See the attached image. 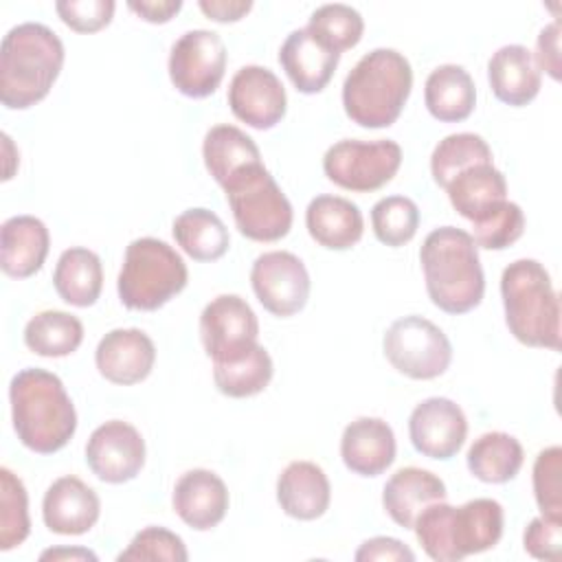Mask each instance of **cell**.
<instances>
[{
    "label": "cell",
    "mask_w": 562,
    "mask_h": 562,
    "mask_svg": "<svg viewBox=\"0 0 562 562\" xmlns=\"http://www.w3.org/2000/svg\"><path fill=\"white\" fill-rule=\"evenodd\" d=\"M13 430L37 454L61 450L77 430V411L64 382L40 367L18 371L9 384Z\"/></svg>",
    "instance_id": "obj_1"
},
{
    "label": "cell",
    "mask_w": 562,
    "mask_h": 562,
    "mask_svg": "<svg viewBox=\"0 0 562 562\" xmlns=\"http://www.w3.org/2000/svg\"><path fill=\"white\" fill-rule=\"evenodd\" d=\"M59 35L42 22H22L7 31L0 46V101L9 110L40 103L64 66Z\"/></svg>",
    "instance_id": "obj_2"
},
{
    "label": "cell",
    "mask_w": 562,
    "mask_h": 562,
    "mask_svg": "<svg viewBox=\"0 0 562 562\" xmlns=\"http://www.w3.org/2000/svg\"><path fill=\"white\" fill-rule=\"evenodd\" d=\"M426 292L441 312L465 314L485 294V274L479 246L472 235L457 226L430 231L419 248Z\"/></svg>",
    "instance_id": "obj_3"
},
{
    "label": "cell",
    "mask_w": 562,
    "mask_h": 562,
    "mask_svg": "<svg viewBox=\"0 0 562 562\" xmlns=\"http://www.w3.org/2000/svg\"><path fill=\"white\" fill-rule=\"evenodd\" d=\"M505 512L494 498H472L459 507L437 501L415 520L413 529L426 555L435 562H459L498 544Z\"/></svg>",
    "instance_id": "obj_4"
},
{
    "label": "cell",
    "mask_w": 562,
    "mask_h": 562,
    "mask_svg": "<svg viewBox=\"0 0 562 562\" xmlns=\"http://www.w3.org/2000/svg\"><path fill=\"white\" fill-rule=\"evenodd\" d=\"M411 88V61L395 48H373L345 77V114L367 130L389 127L400 119Z\"/></svg>",
    "instance_id": "obj_5"
},
{
    "label": "cell",
    "mask_w": 562,
    "mask_h": 562,
    "mask_svg": "<svg viewBox=\"0 0 562 562\" xmlns=\"http://www.w3.org/2000/svg\"><path fill=\"white\" fill-rule=\"evenodd\" d=\"M501 296L509 334L538 349H560V299L547 268L516 259L501 274Z\"/></svg>",
    "instance_id": "obj_6"
},
{
    "label": "cell",
    "mask_w": 562,
    "mask_h": 562,
    "mask_svg": "<svg viewBox=\"0 0 562 562\" xmlns=\"http://www.w3.org/2000/svg\"><path fill=\"white\" fill-rule=\"evenodd\" d=\"M187 281L189 270L176 248L156 237H138L125 248L116 290L127 310L154 312L180 294Z\"/></svg>",
    "instance_id": "obj_7"
},
{
    "label": "cell",
    "mask_w": 562,
    "mask_h": 562,
    "mask_svg": "<svg viewBox=\"0 0 562 562\" xmlns=\"http://www.w3.org/2000/svg\"><path fill=\"white\" fill-rule=\"evenodd\" d=\"M235 226L252 241H279L292 228V204L263 167L248 165L222 184Z\"/></svg>",
    "instance_id": "obj_8"
},
{
    "label": "cell",
    "mask_w": 562,
    "mask_h": 562,
    "mask_svg": "<svg viewBox=\"0 0 562 562\" xmlns=\"http://www.w3.org/2000/svg\"><path fill=\"white\" fill-rule=\"evenodd\" d=\"M391 367L411 380H432L452 362V345L432 321L411 314L391 323L382 338Z\"/></svg>",
    "instance_id": "obj_9"
},
{
    "label": "cell",
    "mask_w": 562,
    "mask_h": 562,
    "mask_svg": "<svg viewBox=\"0 0 562 562\" xmlns=\"http://www.w3.org/2000/svg\"><path fill=\"white\" fill-rule=\"evenodd\" d=\"M402 165V147L391 138L334 143L323 156L325 176L340 189L369 193L393 180Z\"/></svg>",
    "instance_id": "obj_10"
},
{
    "label": "cell",
    "mask_w": 562,
    "mask_h": 562,
    "mask_svg": "<svg viewBox=\"0 0 562 562\" xmlns=\"http://www.w3.org/2000/svg\"><path fill=\"white\" fill-rule=\"evenodd\" d=\"M226 70V44L209 29L182 33L169 53V79L173 88L191 99L213 94Z\"/></svg>",
    "instance_id": "obj_11"
},
{
    "label": "cell",
    "mask_w": 562,
    "mask_h": 562,
    "mask_svg": "<svg viewBox=\"0 0 562 562\" xmlns=\"http://www.w3.org/2000/svg\"><path fill=\"white\" fill-rule=\"evenodd\" d=\"M259 321L246 299L220 294L211 299L200 314V340L206 356L215 362H228L257 345Z\"/></svg>",
    "instance_id": "obj_12"
},
{
    "label": "cell",
    "mask_w": 562,
    "mask_h": 562,
    "mask_svg": "<svg viewBox=\"0 0 562 562\" xmlns=\"http://www.w3.org/2000/svg\"><path fill=\"white\" fill-rule=\"evenodd\" d=\"M250 285L263 310L279 318L294 316L310 299V274L305 263L288 250H270L255 259Z\"/></svg>",
    "instance_id": "obj_13"
},
{
    "label": "cell",
    "mask_w": 562,
    "mask_h": 562,
    "mask_svg": "<svg viewBox=\"0 0 562 562\" xmlns=\"http://www.w3.org/2000/svg\"><path fill=\"white\" fill-rule=\"evenodd\" d=\"M86 463L103 483H127L145 465V439L136 426L110 419L92 430L86 443Z\"/></svg>",
    "instance_id": "obj_14"
},
{
    "label": "cell",
    "mask_w": 562,
    "mask_h": 562,
    "mask_svg": "<svg viewBox=\"0 0 562 562\" xmlns=\"http://www.w3.org/2000/svg\"><path fill=\"white\" fill-rule=\"evenodd\" d=\"M231 112L255 130H270L283 116L288 97L281 79L266 66H241L228 86Z\"/></svg>",
    "instance_id": "obj_15"
},
{
    "label": "cell",
    "mask_w": 562,
    "mask_h": 562,
    "mask_svg": "<svg viewBox=\"0 0 562 562\" xmlns=\"http://www.w3.org/2000/svg\"><path fill=\"white\" fill-rule=\"evenodd\" d=\"M465 435V413L450 397H426L408 417L411 443L428 459H452L461 450Z\"/></svg>",
    "instance_id": "obj_16"
},
{
    "label": "cell",
    "mask_w": 562,
    "mask_h": 562,
    "mask_svg": "<svg viewBox=\"0 0 562 562\" xmlns=\"http://www.w3.org/2000/svg\"><path fill=\"white\" fill-rule=\"evenodd\" d=\"M156 362L154 340L136 327H119L108 331L94 351V364L99 373L121 386L143 382Z\"/></svg>",
    "instance_id": "obj_17"
},
{
    "label": "cell",
    "mask_w": 562,
    "mask_h": 562,
    "mask_svg": "<svg viewBox=\"0 0 562 562\" xmlns=\"http://www.w3.org/2000/svg\"><path fill=\"white\" fill-rule=\"evenodd\" d=\"M101 514L97 492L81 479L66 474L53 481L42 501V518L48 531L59 536L88 533Z\"/></svg>",
    "instance_id": "obj_18"
},
{
    "label": "cell",
    "mask_w": 562,
    "mask_h": 562,
    "mask_svg": "<svg viewBox=\"0 0 562 562\" xmlns=\"http://www.w3.org/2000/svg\"><path fill=\"white\" fill-rule=\"evenodd\" d=\"M171 505L184 525L195 531H209L228 512V490L215 472L193 468L176 481Z\"/></svg>",
    "instance_id": "obj_19"
},
{
    "label": "cell",
    "mask_w": 562,
    "mask_h": 562,
    "mask_svg": "<svg viewBox=\"0 0 562 562\" xmlns=\"http://www.w3.org/2000/svg\"><path fill=\"white\" fill-rule=\"evenodd\" d=\"M393 428L380 417H358L345 426L340 457L358 476H378L395 461Z\"/></svg>",
    "instance_id": "obj_20"
},
{
    "label": "cell",
    "mask_w": 562,
    "mask_h": 562,
    "mask_svg": "<svg viewBox=\"0 0 562 562\" xmlns=\"http://www.w3.org/2000/svg\"><path fill=\"white\" fill-rule=\"evenodd\" d=\"M340 55L316 40L307 29L292 31L279 50V64L303 94L321 92L334 77Z\"/></svg>",
    "instance_id": "obj_21"
},
{
    "label": "cell",
    "mask_w": 562,
    "mask_h": 562,
    "mask_svg": "<svg viewBox=\"0 0 562 562\" xmlns=\"http://www.w3.org/2000/svg\"><path fill=\"white\" fill-rule=\"evenodd\" d=\"M487 81L498 101L522 108L538 97L542 75L527 46L505 44L487 61Z\"/></svg>",
    "instance_id": "obj_22"
},
{
    "label": "cell",
    "mask_w": 562,
    "mask_h": 562,
    "mask_svg": "<svg viewBox=\"0 0 562 562\" xmlns=\"http://www.w3.org/2000/svg\"><path fill=\"white\" fill-rule=\"evenodd\" d=\"M446 483L430 470L406 465L386 481L382 505L391 520L404 529H413L417 516L432 503L446 501Z\"/></svg>",
    "instance_id": "obj_23"
},
{
    "label": "cell",
    "mask_w": 562,
    "mask_h": 562,
    "mask_svg": "<svg viewBox=\"0 0 562 562\" xmlns=\"http://www.w3.org/2000/svg\"><path fill=\"white\" fill-rule=\"evenodd\" d=\"M50 235L35 215H13L0 228V266L7 277H33L46 261Z\"/></svg>",
    "instance_id": "obj_24"
},
{
    "label": "cell",
    "mask_w": 562,
    "mask_h": 562,
    "mask_svg": "<svg viewBox=\"0 0 562 562\" xmlns=\"http://www.w3.org/2000/svg\"><path fill=\"white\" fill-rule=\"evenodd\" d=\"M277 501L290 518L316 520L329 509V479L312 461H292L277 479Z\"/></svg>",
    "instance_id": "obj_25"
},
{
    "label": "cell",
    "mask_w": 562,
    "mask_h": 562,
    "mask_svg": "<svg viewBox=\"0 0 562 562\" xmlns=\"http://www.w3.org/2000/svg\"><path fill=\"white\" fill-rule=\"evenodd\" d=\"M305 226L310 237L329 250H347L356 246L364 233V220L347 198L340 195H316L305 211Z\"/></svg>",
    "instance_id": "obj_26"
},
{
    "label": "cell",
    "mask_w": 562,
    "mask_h": 562,
    "mask_svg": "<svg viewBox=\"0 0 562 562\" xmlns=\"http://www.w3.org/2000/svg\"><path fill=\"white\" fill-rule=\"evenodd\" d=\"M446 193L452 209L474 224L507 200V180L494 162H481L457 173L448 182Z\"/></svg>",
    "instance_id": "obj_27"
},
{
    "label": "cell",
    "mask_w": 562,
    "mask_h": 562,
    "mask_svg": "<svg viewBox=\"0 0 562 562\" xmlns=\"http://www.w3.org/2000/svg\"><path fill=\"white\" fill-rule=\"evenodd\" d=\"M424 101L441 123L465 121L476 105V88L470 72L459 64L437 66L424 83Z\"/></svg>",
    "instance_id": "obj_28"
},
{
    "label": "cell",
    "mask_w": 562,
    "mask_h": 562,
    "mask_svg": "<svg viewBox=\"0 0 562 562\" xmlns=\"http://www.w3.org/2000/svg\"><path fill=\"white\" fill-rule=\"evenodd\" d=\"M53 285L61 301L75 307H90L103 290V266L97 252L83 246L64 250L53 272Z\"/></svg>",
    "instance_id": "obj_29"
},
{
    "label": "cell",
    "mask_w": 562,
    "mask_h": 562,
    "mask_svg": "<svg viewBox=\"0 0 562 562\" xmlns=\"http://www.w3.org/2000/svg\"><path fill=\"white\" fill-rule=\"evenodd\" d=\"M525 461V452L520 441L503 430L483 432L476 437L465 454L468 470L474 479L483 483H507L512 481Z\"/></svg>",
    "instance_id": "obj_30"
},
{
    "label": "cell",
    "mask_w": 562,
    "mask_h": 562,
    "mask_svg": "<svg viewBox=\"0 0 562 562\" xmlns=\"http://www.w3.org/2000/svg\"><path fill=\"white\" fill-rule=\"evenodd\" d=\"M202 158L206 171L222 187L237 171L248 165L261 162V151L257 143L235 125H215L206 132L202 143Z\"/></svg>",
    "instance_id": "obj_31"
},
{
    "label": "cell",
    "mask_w": 562,
    "mask_h": 562,
    "mask_svg": "<svg viewBox=\"0 0 562 562\" xmlns=\"http://www.w3.org/2000/svg\"><path fill=\"white\" fill-rule=\"evenodd\" d=\"M173 239L193 261H215L226 255L231 235L209 209H187L173 220Z\"/></svg>",
    "instance_id": "obj_32"
},
{
    "label": "cell",
    "mask_w": 562,
    "mask_h": 562,
    "mask_svg": "<svg viewBox=\"0 0 562 562\" xmlns=\"http://www.w3.org/2000/svg\"><path fill=\"white\" fill-rule=\"evenodd\" d=\"M83 325L75 314L61 310L37 312L24 327V345L44 358H64L79 349Z\"/></svg>",
    "instance_id": "obj_33"
},
{
    "label": "cell",
    "mask_w": 562,
    "mask_h": 562,
    "mask_svg": "<svg viewBox=\"0 0 562 562\" xmlns=\"http://www.w3.org/2000/svg\"><path fill=\"white\" fill-rule=\"evenodd\" d=\"M272 373V358L259 342L235 360L213 364V382L217 391L237 400L261 393L270 384Z\"/></svg>",
    "instance_id": "obj_34"
},
{
    "label": "cell",
    "mask_w": 562,
    "mask_h": 562,
    "mask_svg": "<svg viewBox=\"0 0 562 562\" xmlns=\"http://www.w3.org/2000/svg\"><path fill=\"white\" fill-rule=\"evenodd\" d=\"M481 162H492V149L483 136L474 132L448 134L432 149L430 173H432V180L441 189H446L457 173Z\"/></svg>",
    "instance_id": "obj_35"
},
{
    "label": "cell",
    "mask_w": 562,
    "mask_h": 562,
    "mask_svg": "<svg viewBox=\"0 0 562 562\" xmlns=\"http://www.w3.org/2000/svg\"><path fill=\"white\" fill-rule=\"evenodd\" d=\"M305 29L327 48L340 55L342 50L353 48L362 40L364 20L353 7L342 2H329L312 11Z\"/></svg>",
    "instance_id": "obj_36"
},
{
    "label": "cell",
    "mask_w": 562,
    "mask_h": 562,
    "mask_svg": "<svg viewBox=\"0 0 562 562\" xmlns=\"http://www.w3.org/2000/svg\"><path fill=\"white\" fill-rule=\"evenodd\" d=\"M31 533L29 494L18 474L0 468V549L20 547Z\"/></svg>",
    "instance_id": "obj_37"
},
{
    "label": "cell",
    "mask_w": 562,
    "mask_h": 562,
    "mask_svg": "<svg viewBox=\"0 0 562 562\" xmlns=\"http://www.w3.org/2000/svg\"><path fill=\"white\" fill-rule=\"evenodd\" d=\"M371 226L378 241L400 248L415 237L419 226V209L406 195H386L373 204Z\"/></svg>",
    "instance_id": "obj_38"
},
{
    "label": "cell",
    "mask_w": 562,
    "mask_h": 562,
    "mask_svg": "<svg viewBox=\"0 0 562 562\" xmlns=\"http://www.w3.org/2000/svg\"><path fill=\"white\" fill-rule=\"evenodd\" d=\"M525 213L516 202L505 200L494 213L472 224V239L479 248L505 250L522 237Z\"/></svg>",
    "instance_id": "obj_39"
},
{
    "label": "cell",
    "mask_w": 562,
    "mask_h": 562,
    "mask_svg": "<svg viewBox=\"0 0 562 562\" xmlns=\"http://www.w3.org/2000/svg\"><path fill=\"white\" fill-rule=\"evenodd\" d=\"M119 562H187L189 553L182 538L165 527H145L140 529L125 551L116 555Z\"/></svg>",
    "instance_id": "obj_40"
},
{
    "label": "cell",
    "mask_w": 562,
    "mask_h": 562,
    "mask_svg": "<svg viewBox=\"0 0 562 562\" xmlns=\"http://www.w3.org/2000/svg\"><path fill=\"white\" fill-rule=\"evenodd\" d=\"M562 448L549 446L533 461V496L542 516L562 520Z\"/></svg>",
    "instance_id": "obj_41"
},
{
    "label": "cell",
    "mask_w": 562,
    "mask_h": 562,
    "mask_svg": "<svg viewBox=\"0 0 562 562\" xmlns=\"http://www.w3.org/2000/svg\"><path fill=\"white\" fill-rule=\"evenodd\" d=\"M114 0H59L55 11L77 33H97L112 22Z\"/></svg>",
    "instance_id": "obj_42"
},
{
    "label": "cell",
    "mask_w": 562,
    "mask_h": 562,
    "mask_svg": "<svg viewBox=\"0 0 562 562\" xmlns=\"http://www.w3.org/2000/svg\"><path fill=\"white\" fill-rule=\"evenodd\" d=\"M522 544L531 558L558 562L562 558V520L536 516L522 533Z\"/></svg>",
    "instance_id": "obj_43"
},
{
    "label": "cell",
    "mask_w": 562,
    "mask_h": 562,
    "mask_svg": "<svg viewBox=\"0 0 562 562\" xmlns=\"http://www.w3.org/2000/svg\"><path fill=\"white\" fill-rule=\"evenodd\" d=\"M536 66L540 70H544L551 79H560V70H562V61H560V22L553 20L551 24H547L536 42Z\"/></svg>",
    "instance_id": "obj_44"
},
{
    "label": "cell",
    "mask_w": 562,
    "mask_h": 562,
    "mask_svg": "<svg viewBox=\"0 0 562 562\" xmlns=\"http://www.w3.org/2000/svg\"><path fill=\"white\" fill-rule=\"evenodd\" d=\"M356 562H373V560H406V562H413L415 560V553L404 544L400 542L397 538H391V536H375V538H369L360 544V549L356 551Z\"/></svg>",
    "instance_id": "obj_45"
},
{
    "label": "cell",
    "mask_w": 562,
    "mask_h": 562,
    "mask_svg": "<svg viewBox=\"0 0 562 562\" xmlns=\"http://www.w3.org/2000/svg\"><path fill=\"white\" fill-rule=\"evenodd\" d=\"M127 7L145 22L165 24L182 9V0H130Z\"/></svg>",
    "instance_id": "obj_46"
},
{
    "label": "cell",
    "mask_w": 562,
    "mask_h": 562,
    "mask_svg": "<svg viewBox=\"0 0 562 562\" xmlns=\"http://www.w3.org/2000/svg\"><path fill=\"white\" fill-rule=\"evenodd\" d=\"M200 11L215 22H237L241 20L250 9V0H200Z\"/></svg>",
    "instance_id": "obj_47"
},
{
    "label": "cell",
    "mask_w": 562,
    "mask_h": 562,
    "mask_svg": "<svg viewBox=\"0 0 562 562\" xmlns=\"http://www.w3.org/2000/svg\"><path fill=\"white\" fill-rule=\"evenodd\" d=\"M40 560H90V562H97V555L88 549H81V547H75V549H66V547H59V549H48L40 555Z\"/></svg>",
    "instance_id": "obj_48"
}]
</instances>
